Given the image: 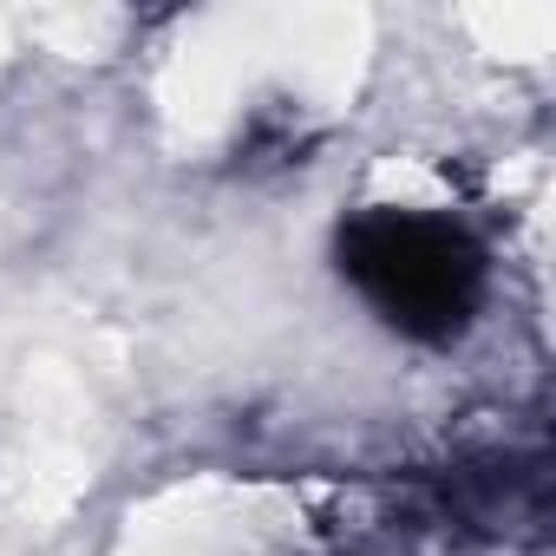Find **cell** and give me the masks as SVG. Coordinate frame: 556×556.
<instances>
[{"mask_svg":"<svg viewBox=\"0 0 556 556\" xmlns=\"http://www.w3.org/2000/svg\"><path fill=\"white\" fill-rule=\"evenodd\" d=\"M341 268L361 302L413 341H452L484 308L478 236L426 203H367L341 229Z\"/></svg>","mask_w":556,"mask_h":556,"instance_id":"obj_1","label":"cell"}]
</instances>
